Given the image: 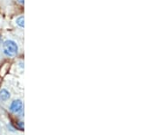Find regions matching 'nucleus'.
<instances>
[{"mask_svg":"<svg viewBox=\"0 0 163 135\" xmlns=\"http://www.w3.org/2000/svg\"><path fill=\"white\" fill-rule=\"evenodd\" d=\"M10 98V93L6 89H2L0 91V100L7 101Z\"/></svg>","mask_w":163,"mask_h":135,"instance_id":"nucleus-3","label":"nucleus"},{"mask_svg":"<svg viewBox=\"0 0 163 135\" xmlns=\"http://www.w3.org/2000/svg\"><path fill=\"white\" fill-rule=\"evenodd\" d=\"M17 24L20 27H25V19H24V17H20L17 19Z\"/></svg>","mask_w":163,"mask_h":135,"instance_id":"nucleus-4","label":"nucleus"},{"mask_svg":"<svg viewBox=\"0 0 163 135\" xmlns=\"http://www.w3.org/2000/svg\"><path fill=\"white\" fill-rule=\"evenodd\" d=\"M19 2H20V3H22V4H23V3H24V0H19Z\"/></svg>","mask_w":163,"mask_h":135,"instance_id":"nucleus-6","label":"nucleus"},{"mask_svg":"<svg viewBox=\"0 0 163 135\" xmlns=\"http://www.w3.org/2000/svg\"><path fill=\"white\" fill-rule=\"evenodd\" d=\"M17 128L21 131H24V123L22 122H19L17 123Z\"/></svg>","mask_w":163,"mask_h":135,"instance_id":"nucleus-5","label":"nucleus"},{"mask_svg":"<svg viewBox=\"0 0 163 135\" xmlns=\"http://www.w3.org/2000/svg\"><path fill=\"white\" fill-rule=\"evenodd\" d=\"M18 46L16 42L12 40H7L4 43V53L7 56H15L17 54Z\"/></svg>","mask_w":163,"mask_h":135,"instance_id":"nucleus-1","label":"nucleus"},{"mask_svg":"<svg viewBox=\"0 0 163 135\" xmlns=\"http://www.w3.org/2000/svg\"><path fill=\"white\" fill-rule=\"evenodd\" d=\"M22 107H23V103L20 100H16L14 101L11 105H10V111L12 112H19L21 110H22Z\"/></svg>","mask_w":163,"mask_h":135,"instance_id":"nucleus-2","label":"nucleus"}]
</instances>
